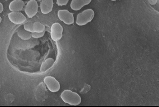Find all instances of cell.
Instances as JSON below:
<instances>
[{"label": "cell", "mask_w": 159, "mask_h": 107, "mask_svg": "<svg viewBox=\"0 0 159 107\" xmlns=\"http://www.w3.org/2000/svg\"><path fill=\"white\" fill-rule=\"evenodd\" d=\"M45 33V31L41 33H31L32 37L34 38L38 39L43 37L44 36Z\"/></svg>", "instance_id": "15"}, {"label": "cell", "mask_w": 159, "mask_h": 107, "mask_svg": "<svg viewBox=\"0 0 159 107\" xmlns=\"http://www.w3.org/2000/svg\"><path fill=\"white\" fill-rule=\"evenodd\" d=\"M24 3L22 0H14L9 4V9L11 12L21 11L24 7Z\"/></svg>", "instance_id": "10"}, {"label": "cell", "mask_w": 159, "mask_h": 107, "mask_svg": "<svg viewBox=\"0 0 159 107\" xmlns=\"http://www.w3.org/2000/svg\"><path fill=\"white\" fill-rule=\"evenodd\" d=\"M17 35L19 38L23 40H28L32 38L31 33L24 29L19 30L17 33Z\"/></svg>", "instance_id": "13"}, {"label": "cell", "mask_w": 159, "mask_h": 107, "mask_svg": "<svg viewBox=\"0 0 159 107\" xmlns=\"http://www.w3.org/2000/svg\"><path fill=\"white\" fill-rule=\"evenodd\" d=\"M95 15V12L92 9H86L78 14L76 17L75 23L80 26L85 25L93 20Z\"/></svg>", "instance_id": "2"}, {"label": "cell", "mask_w": 159, "mask_h": 107, "mask_svg": "<svg viewBox=\"0 0 159 107\" xmlns=\"http://www.w3.org/2000/svg\"><path fill=\"white\" fill-rule=\"evenodd\" d=\"M148 1L150 4L152 6L156 5L158 2V0H148Z\"/></svg>", "instance_id": "17"}, {"label": "cell", "mask_w": 159, "mask_h": 107, "mask_svg": "<svg viewBox=\"0 0 159 107\" xmlns=\"http://www.w3.org/2000/svg\"><path fill=\"white\" fill-rule=\"evenodd\" d=\"M69 0H57V4L58 6H62L67 5Z\"/></svg>", "instance_id": "16"}, {"label": "cell", "mask_w": 159, "mask_h": 107, "mask_svg": "<svg viewBox=\"0 0 159 107\" xmlns=\"http://www.w3.org/2000/svg\"><path fill=\"white\" fill-rule=\"evenodd\" d=\"M38 11V4L36 0H30L26 4L25 8V14L30 18L34 17Z\"/></svg>", "instance_id": "6"}, {"label": "cell", "mask_w": 159, "mask_h": 107, "mask_svg": "<svg viewBox=\"0 0 159 107\" xmlns=\"http://www.w3.org/2000/svg\"><path fill=\"white\" fill-rule=\"evenodd\" d=\"M55 61L52 58L46 60L41 64L40 71L41 73H45L50 69L54 65Z\"/></svg>", "instance_id": "11"}, {"label": "cell", "mask_w": 159, "mask_h": 107, "mask_svg": "<svg viewBox=\"0 0 159 107\" xmlns=\"http://www.w3.org/2000/svg\"><path fill=\"white\" fill-rule=\"evenodd\" d=\"M92 0H72L70 5L71 9L77 11L81 9L84 6L89 5Z\"/></svg>", "instance_id": "9"}, {"label": "cell", "mask_w": 159, "mask_h": 107, "mask_svg": "<svg viewBox=\"0 0 159 107\" xmlns=\"http://www.w3.org/2000/svg\"><path fill=\"white\" fill-rule=\"evenodd\" d=\"M2 18H1V16H0V24H1V23L2 22Z\"/></svg>", "instance_id": "19"}, {"label": "cell", "mask_w": 159, "mask_h": 107, "mask_svg": "<svg viewBox=\"0 0 159 107\" xmlns=\"http://www.w3.org/2000/svg\"><path fill=\"white\" fill-rule=\"evenodd\" d=\"M63 28L59 23L53 24L50 29V34L53 41L57 42L60 41L63 36Z\"/></svg>", "instance_id": "4"}, {"label": "cell", "mask_w": 159, "mask_h": 107, "mask_svg": "<svg viewBox=\"0 0 159 107\" xmlns=\"http://www.w3.org/2000/svg\"><path fill=\"white\" fill-rule=\"evenodd\" d=\"M33 23H26L24 25V29L30 33H34L33 29Z\"/></svg>", "instance_id": "14"}, {"label": "cell", "mask_w": 159, "mask_h": 107, "mask_svg": "<svg viewBox=\"0 0 159 107\" xmlns=\"http://www.w3.org/2000/svg\"><path fill=\"white\" fill-rule=\"evenodd\" d=\"M118 1H122V0H118Z\"/></svg>", "instance_id": "23"}, {"label": "cell", "mask_w": 159, "mask_h": 107, "mask_svg": "<svg viewBox=\"0 0 159 107\" xmlns=\"http://www.w3.org/2000/svg\"><path fill=\"white\" fill-rule=\"evenodd\" d=\"M4 10V7L3 4L0 2V13L2 12Z\"/></svg>", "instance_id": "18"}, {"label": "cell", "mask_w": 159, "mask_h": 107, "mask_svg": "<svg viewBox=\"0 0 159 107\" xmlns=\"http://www.w3.org/2000/svg\"><path fill=\"white\" fill-rule=\"evenodd\" d=\"M43 82L48 89L52 92H56L60 90V83L53 77L50 76L45 77L44 78Z\"/></svg>", "instance_id": "3"}, {"label": "cell", "mask_w": 159, "mask_h": 107, "mask_svg": "<svg viewBox=\"0 0 159 107\" xmlns=\"http://www.w3.org/2000/svg\"><path fill=\"white\" fill-rule=\"evenodd\" d=\"M9 20L12 23L20 25L24 23L26 19L22 13L20 12H11L8 15Z\"/></svg>", "instance_id": "7"}, {"label": "cell", "mask_w": 159, "mask_h": 107, "mask_svg": "<svg viewBox=\"0 0 159 107\" xmlns=\"http://www.w3.org/2000/svg\"><path fill=\"white\" fill-rule=\"evenodd\" d=\"M34 33H41L45 31V25L42 23L36 21L33 23Z\"/></svg>", "instance_id": "12"}, {"label": "cell", "mask_w": 159, "mask_h": 107, "mask_svg": "<svg viewBox=\"0 0 159 107\" xmlns=\"http://www.w3.org/2000/svg\"><path fill=\"white\" fill-rule=\"evenodd\" d=\"M53 7V0H42L40 5L41 11L44 15L48 14L51 12Z\"/></svg>", "instance_id": "8"}, {"label": "cell", "mask_w": 159, "mask_h": 107, "mask_svg": "<svg viewBox=\"0 0 159 107\" xmlns=\"http://www.w3.org/2000/svg\"><path fill=\"white\" fill-rule=\"evenodd\" d=\"M38 1H41L42 0H38Z\"/></svg>", "instance_id": "21"}, {"label": "cell", "mask_w": 159, "mask_h": 107, "mask_svg": "<svg viewBox=\"0 0 159 107\" xmlns=\"http://www.w3.org/2000/svg\"><path fill=\"white\" fill-rule=\"evenodd\" d=\"M110 1H117V0H110Z\"/></svg>", "instance_id": "20"}, {"label": "cell", "mask_w": 159, "mask_h": 107, "mask_svg": "<svg viewBox=\"0 0 159 107\" xmlns=\"http://www.w3.org/2000/svg\"><path fill=\"white\" fill-rule=\"evenodd\" d=\"M59 19L65 24L71 25L74 22V18L72 13L67 10H60L57 12Z\"/></svg>", "instance_id": "5"}, {"label": "cell", "mask_w": 159, "mask_h": 107, "mask_svg": "<svg viewBox=\"0 0 159 107\" xmlns=\"http://www.w3.org/2000/svg\"><path fill=\"white\" fill-rule=\"evenodd\" d=\"M60 97L63 102L72 106L80 104L82 99L77 93L70 90H65L61 93Z\"/></svg>", "instance_id": "1"}, {"label": "cell", "mask_w": 159, "mask_h": 107, "mask_svg": "<svg viewBox=\"0 0 159 107\" xmlns=\"http://www.w3.org/2000/svg\"><path fill=\"white\" fill-rule=\"evenodd\" d=\"M4 1H9V0H4Z\"/></svg>", "instance_id": "22"}]
</instances>
